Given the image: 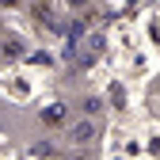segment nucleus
<instances>
[{"label": "nucleus", "instance_id": "nucleus-2", "mask_svg": "<svg viewBox=\"0 0 160 160\" xmlns=\"http://www.w3.org/2000/svg\"><path fill=\"white\" fill-rule=\"evenodd\" d=\"M61 118H65V107H61V103H53V107H46V111H42V122H50V126H57Z\"/></svg>", "mask_w": 160, "mask_h": 160}, {"label": "nucleus", "instance_id": "nucleus-1", "mask_svg": "<svg viewBox=\"0 0 160 160\" xmlns=\"http://www.w3.org/2000/svg\"><path fill=\"white\" fill-rule=\"evenodd\" d=\"M92 137H95V122H76V126H72V141L88 145Z\"/></svg>", "mask_w": 160, "mask_h": 160}]
</instances>
